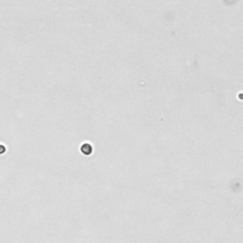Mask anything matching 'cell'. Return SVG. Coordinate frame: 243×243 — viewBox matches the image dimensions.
<instances>
[{
  "mask_svg": "<svg viewBox=\"0 0 243 243\" xmlns=\"http://www.w3.org/2000/svg\"><path fill=\"white\" fill-rule=\"evenodd\" d=\"M6 151H7V147L5 146L4 144L0 143V155L5 154V153H6Z\"/></svg>",
  "mask_w": 243,
  "mask_h": 243,
  "instance_id": "cell-2",
  "label": "cell"
},
{
  "mask_svg": "<svg viewBox=\"0 0 243 243\" xmlns=\"http://www.w3.org/2000/svg\"><path fill=\"white\" fill-rule=\"evenodd\" d=\"M92 150H93V148H92V146H90L89 143H84L81 146L82 153L84 155H86V156H87V155H90L92 153Z\"/></svg>",
  "mask_w": 243,
  "mask_h": 243,
  "instance_id": "cell-1",
  "label": "cell"
}]
</instances>
